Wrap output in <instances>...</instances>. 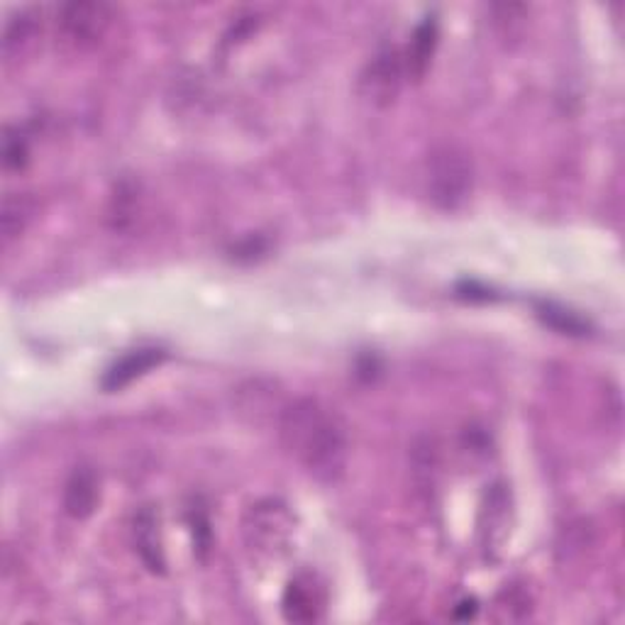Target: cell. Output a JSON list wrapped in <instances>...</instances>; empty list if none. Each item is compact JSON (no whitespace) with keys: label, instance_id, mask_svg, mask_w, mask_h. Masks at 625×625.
<instances>
[{"label":"cell","instance_id":"4fadbf2b","mask_svg":"<svg viewBox=\"0 0 625 625\" xmlns=\"http://www.w3.org/2000/svg\"><path fill=\"white\" fill-rule=\"evenodd\" d=\"M538 315L542 323H548L554 331H560L564 335H586L589 323L584 317H579L576 313L562 309V305L554 303H538Z\"/></svg>","mask_w":625,"mask_h":625},{"label":"cell","instance_id":"9a60e30c","mask_svg":"<svg viewBox=\"0 0 625 625\" xmlns=\"http://www.w3.org/2000/svg\"><path fill=\"white\" fill-rule=\"evenodd\" d=\"M474 613H476V604H474V601H462L460 608L454 611V616H457V618H472Z\"/></svg>","mask_w":625,"mask_h":625},{"label":"cell","instance_id":"7c38bea8","mask_svg":"<svg viewBox=\"0 0 625 625\" xmlns=\"http://www.w3.org/2000/svg\"><path fill=\"white\" fill-rule=\"evenodd\" d=\"M35 30H37V18L28 13V10H22V13L13 15L8 20L6 32H3V54L13 56L18 52H22V47L35 37Z\"/></svg>","mask_w":625,"mask_h":625},{"label":"cell","instance_id":"7a4b0ae2","mask_svg":"<svg viewBox=\"0 0 625 625\" xmlns=\"http://www.w3.org/2000/svg\"><path fill=\"white\" fill-rule=\"evenodd\" d=\"M474 186L472 157L457 144H442L428 159V193L440 211H457Z\"/></svg>","mask_w":625,"mask_h":625},{"label":"cell","instance_id":"5bb4252c","mask_svg":"<svg viewBox=\"0 0 625 625\" xmlns=\"http://www.w3.org/2000/svg\"><path fill=\"white\" fill-rule=\"evenodd\" d=\"M30 162V147L25 134L20 132V128H8L3 138V166L10 172H20Z\"/></svg>","mask_w":625,"mask_h":625},{"label":"cell","instance_id":"3957f363","mask_svg":"<svg viewBox=\"0 0 625 625\" xmlns=\"http://www.w3.org/2000/svg\"><path fill=\"white\" fill-rule=\"evenodd\" d=\"M291 516L281 504L267 502L259 504L245 520V538L247 545L259 554H277L287 550L291 540Z\"/></svg>","mask_w":625,"mask_h":625},{"label":"cell","instance_id":"52a82bcc","mask_svg":"<svg viewBox=\"0 0 625 625\" xmlns=\"http://www.w3.org/2000/svg\"><path fill=\"white\" fill-rule=\"evenodd\" d=\"M164 359H166V352L159 349V347L130 349L128 355H122L120 359L112 362L108 371L104 374V379H100V386H104L106 391H120L128 384H132L134 379L144 377V374L150 369L162 365Z\"/></svg>","mask_w":625,"mask_h":625},{"label":"cell","instance_id":"6da1fadb","mask_svg":"<svg viewBox=\"0 0 625 625\" xmlns=\"http://www.w3.org/2000/svg\"><path fill=\"white\" fill-rule=\"evenodd\" d=\"M281 445L313 479L333 484L345 474L349 440L343 420L321 401L291 403L279 423Z\"/></svg>","mask_w":625,"mask_h":625},{"label":"cell","instance_id":"30bf717a","mask_svg":"<svg viewBox=\"0 0 625 625\" xmlns=\"http://www.w3.org/2000/svg\"><path fill=\"white\" fill-rule=\"evenodd\" d=\"M35 198L30 193H8L0 208V233H3V245L13 240L28 230V225L35 218Z\"/></svg>","mask_w":625,"mask_h":625},{"label":"cell","instance_id":"5b68a950","mask_svg":"<svg viewBox=\"0 0 625 625\" xmlns=\"http://www.w3.org/2000/svg\"><path fill=\"white\" fill-rule=\"evenodd\" d=\"M403 76H406L403 56L394 47H386L374 56V60L367 64L365 74H362V94H365L371 104L389 106L391 100L399 96Z\"/></svg>","mask_w":625,"mask_h":625},{"label":"cell","instance_id":"277c9868","mask_svg":"<svg viewBox=\"0 0 625 625\" xmlns=\"http://www.w3.org/2000/svg\"><path fill=\"white\" fill-rule=\"evenodd\" d=\"M116 10L106 3H69L60 10V32L74 47H90L104 40Z\"/></svg>","mask_w":625,"mask_h":625},{"label":"cell","instance_id":"9c48e42d","mask_svg":"<svg viewBox=\"0 0 625 625\" xmlns=\"http://www.w3.org/2000/svg\"><path fill=\"white\" fill-rule=\"evenodd\" d=\"M132 536H134V548H138L147 570L162 574L166 560H164L162 538H159V516L152 508H142L140 514L134 516Z\"/></svg>","mask_w":625,"mask_h":625},{"label":"cell","instance_id":"ba28073f","mask_svg":"<svg viewBox=\"0 0 625 625\" xmlns=\"http://www.w3.org/2000/svg\"><path fill=\"white\" fill-rule=\"evenodd\" d=\"M98 476L90 467H76L64 486V510L76 520H84L98 506Z\"/></svg>","mask_w":625,"mask_h":625},{"label":"cell","instance_id":"8fae6325","mask_svg":"<svg viewBox=\"0 0 625 625\" xmlns=\"http://www.w3.org/2000/svg\"><path fill=\"white\" fill-rule=\"evenodd\" d=\"M435 47H438V22L428 18L416 28L411 44H408V52L403 56L406 74L413 78H423L430 62H433Z\"/></svg>","mask_w":625,"mask_h":625},{"label":"cell","instance_id":"8992f818","mask_svg":"<svg viewBox=\"0 0 625 625\" xmlns=\"http://www.w3.org/2000/svg\"><path fill=\"white\" fill-rule=\"evenodd\" d=\"M281 608L291 623H313L325 611V586L313 574L293 576L283 591Z\"/></svg>","mask_w":625,"mask_h":625}]
</instances>
